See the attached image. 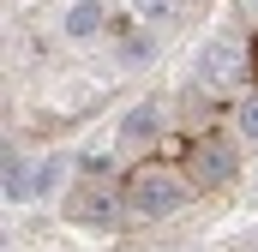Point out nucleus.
Instances as JSON below:
<instances>
[{
	"label": "nucleus",
	"mask_w": 258,
	"mask_h": 252,
	"mask_svg": "<svg viewBox=\"0 0 258 252\" xmlns=\"http://www.w3.org/2000/svg\"><path fill=\"white\" fill-rule=\"evenodd\" d=\"M0 198H6L12 210L36 198V162H30V156H18L12 144H6V156H0Z\"/></svg>",
	"instance_id": "nucleus-4"
},
{
	"label": "nucleus",
	"mask_w": 258,
	"mask_h": 252,
	"mask_svg": "<svg viewBox=\"0 0 258 252\" xmlns=\"http://www.w3.org/2000/svg\"><path fill=\"white\" fill-rule=\"evenodd\" d=\"M198 84H204L210 96L246 84V48H240V36H222V42H210V48L198 54Z\"/></svg>",
	"instance_id": "nucleus-2"
},
{
	"label": "nucleus",
	"mask_w": 258,
	"mask_h": 252,
	"mask_svg": "<svg viewBox=\"0 0 258 252\" xmlns=\"http://www.w3.org/2000/svg\"><path fill=\"white\" fill-rule=\"evenodd\" d=\"M234 138L258 150V90H246V96H240V108H234Z\"/></svg>",
	"instance_id": "nucleus-8"
},
{
	"label": "nucleus",
	"mask_w": 258,
	"mask_h": 252,
	"mask_svg": "<svg viewBox=\"0 0 258 252\" xmlns=\"http://www.w3.org/2000/svg\"><path fill=\"white\" fill-rule=\"evenodd\" d=\"M192 186H198V180L174 174V168H144V174H132V186H126V210H132V216H144V222L180 216L186 198H192Z\"/></svg>",
	"instance_id": "nucleus-1"
},
{
	"label": "nucleus",
	"mask_w": 258,
	"mask_h": 252,
	"mask_svg": "<svg viewBox=\"0 0 258 252\" xmlns=\"http://www.w3.org/2000/svg\"><path fill=\"white\" fill-rule=\"evenodd\" d=\"M102 24H108V6L102 0H72L66 18H60L66 42H90V36H102Z\"/></svg>",
	"instance_id": "nucleus-6"
},
{
	"label": "nucleus",
	"mask_w": 258,
	"mask_h": 252,
	"mask_svg": "<svg viewBox=\"0 0 258 252\" xmlns=\"http://www.w3.org/2000/svg\"><path fill=\"white\" fill-rule=\"evenodd\" d=\"M120 60H126V66H144V60H156V36H150V24H144L138 36H126V42H120Z\"/></svg>",
	"instance_id": "nucleus-9"
},
{
	"label": "nucleus",
	"mask_w": 258,
	"mask_h": 252,
	"mask_svg": "<svg viewBox=\"0 0 258 252\" xmlns=\"http://www.w3.org/2000/svg\"><path fill=\"white\" fill-rule=\"evenodd\" d=\"M192 180L204 192H222V186H234V174H240V150L228 144V138H198L192 144Z\"/></svg>",
	"instance_id": "nucleus-3"
},
{
	"label": "nucleus",
	"mask_w": 258,
	"mask_h": 252,
	"mask_svg": "<svg viewBox=\"0 0 258 252\" xmlns=\"http://www.w3.org/2000/svg\"><path fill=\"white\" fill-rule=\"evenodd\" d=\"M126 150H144V144H156L162 138V102H132L126 114H120V132H114Z\"/></svg>",
	"instance_id": "nucleus-5"
},
{
	"label": "nucleus",
	"mask_w": 258,
	"mask_h": 252,
	"mask_svg": "<svg viewBox=\"0 0 258 252\" xmlns=\"http://www.w3.org/2000/svg\"><path fill=\"white\" fill-rule=\"evenodd\" d=\"M174 6L180 0H132V18L138 24H162V18H174Z\"/></svg>",
	"instance_id": "nucleus-10"
},
{
	"label": "nucleus",
	"mask_w": 258,
	"mask_h": 252,
	"mask_svg": "<svg viewBox=\"0 0 258 252\" xmlns=\"http://www.w3.org/2000/svg\"><path fill=\"white\" fill-rule=\"evenodd\" d=\"M120 210H126V192H90V198L78 204V216H84V222H114Z\"/></svg>",
	"instance_id": "nucleus-7"
},
{
	"label": "nucleus",
	"mask_w": 258,
	"mask_h": 252,
	"mask_svg": "<svg viewBox=\"0 0 258 252\" xmlns=\"http://www.w3.org/2000/svg\"><path fill=\"white\" fill-rule=\"evenodd\" d=\"M252 6H258V0H252Z\"/></svg>",
	"instance_id": "nucleus-12"
},
{
	"label": "nucleus",
	"mask_w": 258,
	"mask_h": 252,
	"mask_svg": "<svg viewBox=\"0 0 258 252\" xmlns=\"http://www.w3.org/2000/svg\"><path fill=\"white\" fill-rule=\"evenodd\" d=\"M60 162H66V156H42V162H36V198H48V192H54V180H60Z\"/></svg>",
	"instance_id": "nucleus-11"
}]
</instances>
